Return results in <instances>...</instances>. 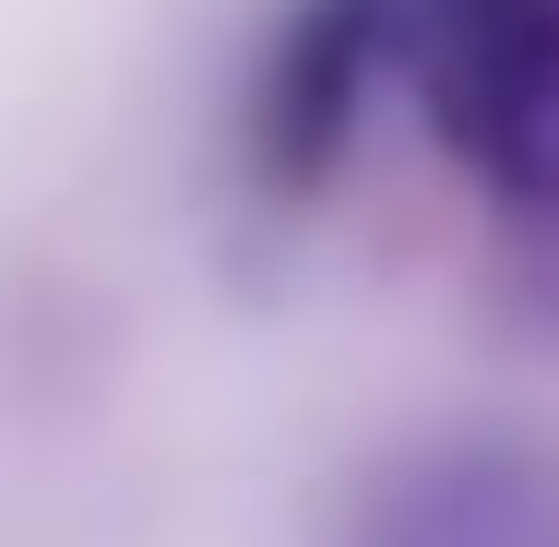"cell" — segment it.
Returning <instances> with one entry per match:
<instances>
[{
    "mask_svg": "<svg viewBox=\"0 0 559 547\" xmlns=\"http://www.w3.org/2000/svg\"><path fill=\"white\" fill-rule=\"evenodd\" d=\"M405 84L500 215L559 226V0H405Z\"/></svg>",
    "mask_w": 559,
    "mask_h": 547,
    "instance_id": "obj_1",
    "label": "cell"
},
{
    "mask_svg": "<svg viewBox=\"0 0 559 547\" xmlns=\"http://www.w3.org/2000/svg\"><path fill=\"white\" fill-rule=\"evenodd\" d=\"M405 72V0H298L262 36L250 108H238V155L274 203H310L357 155V131L381 108V84Z\"/></svg>",
    "mask_w": 559,
    "mask_h": 547,
    "instance_id": "obj_2",
    "label": "cell"
},
{
    "mask_svg": "<svg viewBox=\"0 0 559 547\" xmlns=\"http://www.w3.org/2000/svg\"><path fill=\"white\" fill-rule=\"evenodd\" d=\"M334 547H559V452L524 429H441L345 488Z\"/></svg>",
    "mask_w": 559,
    "mask_h": 547,
    "instance_id": "obj_3",
    "label": "cell"
}]
</instances>
